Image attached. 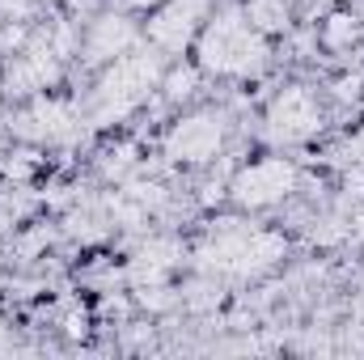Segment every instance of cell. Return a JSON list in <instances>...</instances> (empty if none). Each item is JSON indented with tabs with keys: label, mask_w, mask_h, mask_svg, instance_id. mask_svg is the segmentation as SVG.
<instances>
[{
	"label": "cell",
	"mask_w": 364,
	"mask_h": 360,
	"mask_svg": "<svg viewBox=\"0 0 364 360\" xmlns=\"http://www.w3.org/2000/svg\"><path fill=\"white\" fill-rule=\"evenodd\" d=\"M356 233L364 238V208H360V216H356Z\"/></svg>",
	"instance_id": "cell-16"
},
{
	"label": "cell",
	"mask_w": 364,
	"mask_h": 360,
	"mask_svg": "<svg viewBox=\"0 0 364 360\" xmlns=\"http://www.w3.org/2000/svg\"><path fill=\"white\" fill-rule=\"evenodd\" d=\"M279 255H284V242L275 233L250 229V225H229L220 229V238H212L199 250V263L220 275H255V271L272 268Z\"/></svg>",
	"instance_id": "cell-2"
},
{
	"label": "cell",
	"mask_w": 364,
	"mask_h": 360,
	"mask_svg": "<svg viewBox=\"0 0 364 360\" xmlns=\"http://www.w3.org/2000/svg\"><path fill=\"white\" fill-rule=\"evenodd\" d=\"M132 38H136L132 21H123V17H102L90 34V60H114V55H123V51L132 47Z\"/></svg>",
	"instance_id": "cell-8"
},
{
	"label": "cell",
	"mask_w": 364,
	"mask_h": 360,
	"mask_svg": "<svg viewBox=\"0 0 364 360\" xmlns=\"http://www.w3.org/2000/svg\"><path fill=\"white\" fill-rule=\"evenodd\" d=\"M246 17L255 21V30L272 34V30H284V21H288V9H284V0H250Z\"/></svg>",
	"instance_id": "cell-12"
},
{
	"label": "cell",
	"mask_w": 364,
	"mask_h": 360,
	"mask_svg": "<svg viewBox=\"0 0 364 360\" xmlns=\"http://www.w3.org/2000/svg\"><path fill=\"white\" fill-rule=\"evenodd\" d=\"M203 9H208V0H170V4L153 17V26H149L153 43L166 47V51H182V47L191 43V34H195Z\"/></svg>",
	"instance_id": "cell-6"
},
{
	"label": "cell",
	"mask_w": 364,
	"mask_h": 360,
	"mask_svg": "<svg viewBox=\"0 0 364 360\" xmlns=\"http://www.w3.org/2000/svg\"><path fill=\"white\" fill-rule=\"evenodd\" d=\"M0 225H4V221H0Z\"/></svg>",
	"instance_id": "cell-18"
},
{
	"label": "cell",
	"mask_w": 364,
	"mask_h": 360,
	"mask_svg": "<svg viewBox=\"0 0 364 360\" xmlns=\"http://www.w3.org/2000/svg\"><path fill=\"white\" fill-rule=\"evenodd\" d=\"M292 182H296V170L284 157H267V162H259L233 179V195L242 208H267L292 191Z\"/></svg>",
	"instance_id": "cell-4"
},
{
	"label": "cell",
	"mask_w": 364,
	"mask_h": 360,
	"mask_svg": "<svg viewBox=\"0 0 364 360\" xmlns=\"http://www.w3.org/2000/svg\"><path fill=\"white\" fill-rule=\"evenodd\" d=\"M127 4H157V0H127Z\"/></svg>",
	"instance_id": "cell-17"
},
{
	"label": "cell",
	"mask_w": 364,
	"mask_h": 360,
	"mask_svg": "<svg viewBox=\"0 0 364 360\" xmlns=\"http://www.w3.org/2000/svg\"><path fill=\"white\" fill-rule=\"evenodd\" d=\"M174 263H178V250H174L170 242H153V246H144V250L136 255L132 280H136V284H157L166 271H174Z\"/></svg>",
	"instance_id": "cell-10"
},
{
	"label": "cell",
	"mask_w": 364,
	"mask_h": 360,
	"mask_svg": "<svg viewBox=\"0 0 364 360\" xmlns=\"http://www.w3.org/2000/svg\"><path fill=\"white\" fill-rule=\"evenodd\" d=\"M352 38H356V21L343 17V13L331 17V26H326V43H331V47H343V43H352Z\"/></svg>",
	"instance_id": "cell-13"
},
{
	"label": "cell",
	"mask_w": 364,
	"mask_h": 360,
	"mask_svg": "<svg viewBox=\"0 0 364 360\" xmlns=\"http://www.w3.org/2000/svg\"><path fill=\"white\" fill-rule=\"evenodd\" d=\"M220 136H225L220 115H191V119H182L178 127L170 132L166 149H170V157H178V162H208V157L220 149Z\"/></svg>",
	"instance_id": "cell-5"
},
{
	"label": "cell",
	"mask_w": 364,
	"mask_h": 360,
	"mask_svg": "<svg viewBox=\"0 0 364 360\" xmlns=\"http://www.w3.org/2000/svg\"><path fill=\"white\" fill-rule=\"evenodd\" d=\"M51 77H55V55H51V47H38V51L21 55L17 68H13V85H21V90H43Z\"/></svg>",
	"instance_id": "cell-11"
},
{
	"label": "cell",
	"mask_w": 364,
	"mask_h": 360,
	"mask_svg": "<svg viewBox=\"0 0 364 360\" xmlns=\"http://www.w3.org/2000/svg\"><path fill=\"white\" fill-rule=\"evenodd\" d=\"M318 127V106L305 90H284L272 106V132L284 140H305Z\"/></svg>",
	"instance_id": "cell-7"
},
{
	"label": "cell",
	"mask_w": 364,
	"mask_h": 360,
	"mask_svg": "<svg viewBox=\"0 0 364 360\" xmlns=\"http://www.w3.org/2000/svg\"><path fill=\"white\" fill-rule=\"evenodd\" d=\"M263 55H267L263 30H255V21L237 9L220 13L203 30V43H199V64L220 77H246L263 64Z\"/></svg>",
	"instance_id": "cell-1"
},
{
	"label": "cell",
	"mask_w": 364,
	"mask_h": 360,
	"mask_svg": "<svg viewBox=\"0 0 364 360\" xmlns=\"http://www.w3.org/2000/svg\"><path fill=\"white\" fill-rule=\"evenodd\" d=\"M191 90H195V73L191 68H182V73L170 77V97H186Z\"/></svg>",
	"instance_id": "cell-14"
},
{
	"label": "cell",
	"mask_w": 364,
	"mask_h": 360,
	"mask_svg": "<svg viewBox=\"0 0 364 360\" xmlns=\"http://www.w3.org/2000/svg\"><path fill=\"white\" fill-rule=\"evenodd\" d=\"M0 9H4V13H17V17H21V13H30V4H26V0H0Z\"/></svg>",
	"instance_id": "cell-15"
},
{
	"label": "cell",
	"mask_w": 364,
	"mask_h": 360,
	"mask_svg": "<svg viewBox=\"0 0 364 360\" xmlns=\"http://www.w3.org/2000/svg\"><path fill=\"white\" fill-rule=\"evenodd\" d=\"M21 127L30 132V136H47V140H60V136H73V127H77V119H73V110L68 106H55V102H38L26 119H21Z\"/></svg>",
	"instance_id": "cell-9"
},
{
	"label": "cell",
	"mask_w": 364,
	"mask_h": 360,
	"mask_svg": "<svg viewBox=\"0 0 364 360\" xmlns=\"http://www.w3.org/2000/svg\"><path fill=\"white\" fill-rule=\"evenodd\" d=\"M157 55H127V60H119L106 77H102V85L93 93V115L106 123V119H123L127 110H136L149 90L157 85Z\"/></svg>",
	"instance_id": "cell-3"
}]
</instances>
